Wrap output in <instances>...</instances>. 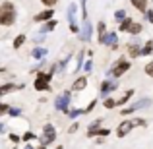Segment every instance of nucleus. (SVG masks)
I'll return each mask as SVG.
<instances>
[{"label": "nucleus", "instance_id": "f257e3e1", "mask_svg": "<svg viewBox=\"0 0 153 149\" xmlns=\"http://www.w3.org/2000/svg\"><path fill=\"white\" fill-rule=\"evenodd\" d=\"M16 19V10L14 6H12L10 2L2 4V8H0V23L2 25H12Z\"/></svg>", "mask_w": 153, "mask_h": 149}, {"label": "nucleus", "instance_id": "f03ea898", "mask_svg": "<svg viewBox=\"0 0 153 149\" xmlns=\"http://www.w3.org/2000/svg\"><path fill=\"white\" fill-rule=\"evenodd\" d=\"M49 82H51V74H39L37 79H35V89L37 91L49 89Z\"/></svg>", "mask_w": 153, "mask_h": 149}, {"label": "nucleus", "instance_id": "7ed1b4c3", "mask_svg": "<svg viewBox=\"0 0 153 149\" xmlns=\"http://www.w3.org/2000/svg\"><path fill=\"white\" fill-rule=\"evenodd\" d=\"M130 70V62H126V60H120L118 64H116V68H112L108 74L112 76V78H118V76H122L124 72H128Z\"/></svg>", "mask_w": 153, "mask_h": 149}, {"label": "nucleus", "instance_id": "20e7f679", "mask_svg": "<svg viewBox=\"0 0 153 149\" xmlns=\"http://www.w3.org/2000/svg\"><path fill=\"white\" fill-rule=\"evenodd\" d=\"M54 138H56L54 128H52L51 124H47V126H45V130H43V143H45V145H49V143L54 142Z\"/></svg>", "mask_w": 153, "mask_h": 149}, {"label": "nucleus", "instance_id": "39448f33", "mask_svg": "<svg viewBox=\"0 0 153 149\" xmlns=\"http://www.w3.org/2000/svg\"><path fill=\"white\" fill-rule=\"evenodd\" d=\"M68 103H70V95L68 93H64V95H60V97H56V108L58 110H62V112H66V108H68Z\"/></svg>", "mask_w": 153, "mask_h": 149}, {"label": "nucleus", "instance_id": "423d86ee", "mask_svg": "<svg viewBox=\"0 0 153 149\" xmlns=\"http://www.w3.org/2000/svg\"><path fill=\"white\" fill-rule=\"evenodd\" d=\"M103 43H105V45H108L111 49H116V45H118V37H116L114 33H107V35H105V39H103Z\"/></svg>", "mask_w": 153, "mask_h": 149}, {"label": "nucleus", "instance_id": "0eeeda50", "mask_svg": "<svg viewBox=\"0 0 153 149\" xmlns=\"http://www.w3.org/2000/svg\"><path fill=\"white\" fill-rule=\"evenodd\" d=\"M132 126H134V122H122V124H120V126H118V132H116V134H118V138H124V136L132 130Z\"/></svg>", "mask_w": 153, "mask_h": 149}, {"label": "nucleus", "instance_id": "6e6552de", "mask_svg": "<svg viewBox=\"0 0 153 149\" xmlns=\"http://www.w3.org/2000/svg\"><path fill=\"white\" fill-rule=\"evenodd\" d=\"M83 41H89L91 39V23L89 19H83V35H82Z\"/></svg>", "mask_w": 153, "mask_h": 149}, {"label": "nucleus", "instance_id": "1a4fd4ad", "mask_svg": "<svg viewBox=\"0 0 153 149\" xmlns=\"http://www.w3.org/2000/svg\"><path fill=\"white\" fill-rule=\"evenodd\" d=\"M112 89H116V82H103V85H101V93L103 95H107L108 91H112Z\"/></svg>", "mask_w": 153, "mask_h": 149}, {"label": "nucleus", "instance_id": "9d476101", "mask_svg": "<svg viewBox=\"0 0 153 149\" xmlns=\"http://www.w3.org/2000/svg\"><path fill=\"white\" fill-rule=\"evenodd\" d=\"M51 18H52V10H45V12H41V14L35 16L37 21H47V19H51Z\"/></svg>", "mask_w": 153, "mask_h": 149}, {"label": "nucleus", "instance_id": "9b49d317", "mask_svg": "<svg viewBox=\"0 0 153 149\" xmlns=\"http://www.w3.org/2000/svg\"><path fill=\"white\" fill-rule=\"evenodd\" d=\"M85 85H87V79L85 78H78V82L74 83V91H82Z\"/></svg>", "mask_w": 153, "mask_h": 149}, {"label": "nucleus", "instance_id": "f8f14e48", "mask_svg": "<svg viewBox=\"0 0 153 149\" xmlns=\"http://www.w3.org/2000/svg\"><path fill=\"white\" fill-rule=\"evenodd\" d=\"M132 4H134V8H138V10H142V12H147L146 10V0H132Z\"/></svg>", "mask_w": 153, "mask_h": 149}, {"label": "nucleus", "instance_id": "ddd939ff", "mask_svg": "<svg viewBox=\"0 0 153 149\" xmlns=\"http://www.w3.org/2000/svg\"><path fill=\"white\" fill-rule=\"evenodd\" d=\"M31 54H33V58H43V56H47V49H35Z\"/></svg>", "mask_w": 153, "mask_h": 149}, {"label": "nucleus", "instance_id": "4468645a", "mask_svg": "<svg viewBox=\"0 0 153 149\" xmlns=\"http://www.w3.org/2000/svg\"><path fill=\"white\" fill-rule=\"evenodd\" d=\"M132 23H134L132 19H124V21H120V31H128Z\"/></svg>", "mask_w": 153, "mask_h": 149}, {"label": "nucleus", "instance_id": "2eb2a0df", "mask_svg": "<svg viewBox=\"0 0 153 149\" xmlns=\"http://www.w3.org/2000/svg\"><path fill=\"white\" fill-rule=\"evenodd\" d=\"M23 43H25V35H19V37L14 41V47H16V49H19V47H22Z\"/></svg>", "mask_w": 153, "mask_h": 149}, {"label": "nucleus", "instance_id": "dca6fc26", "mask_svg": "<svg viewBox=\"0 0 153 149\" xmlns=\"http://www.w3.org/2000/svg\"><path fill=\"white\" fill-rule=\"evenodd\" d=\"M128 31H130V33H140V31H142V25H140V23H132V25H130V29H128Z\"/></svg>", "mask_w": 153, "mask_h": 149}, {"label": "nucleus", "instance_id": "f3484780", "mask_svg": "<svg viewBox=\"0 0 153 149\" xmlns=\"http://www.w3.org/2000/svg\"><path fill=\"white\" fill-rule=\"evenodd\" d=\"M151 52H153V43L149 41V43H147V45H146V47H143V50H142V54H151Z\"/></svg>", "mask_w": 153, "mask_h": 149}, {"label": "nucleus", "instance_id": "a211bd4d", "mask_svg": "<svg viewBox=\"0 0 153 149\" xmlns=\"http://www.w3.org/2000/svg\"><path fill=\"white\" fill-rule=\"evenodd\" d=\"M128 52H130V56H140V49H138L136 45H132V47H130V50H128Z\"/></svg>", "mask_w": 153, "mask_h": 149}, {"label": "nucleus", "instance_id": "6ab92c4d", "mask_svg": "<svg viewBox=\"0 0 153 149\" xmlns=\"http://www.w3.org/2000/svg\"><path fill=\"white\" fill-rule=\"evenodd\" d=\"M54 25H56V23H54V21H49V23H47V25H43V33H47V31H51V29H54Z\"/></svg>", "mask_w": 153, "mask_h": 149}, {"label": "nucleus", "instance_id": "aec40b11", "mask_svg": "<svg viewBox=\"0 0 153 149\" xmlns=\"http://www.w3.org/2000/svg\"><path fill=\"white\" fill-rule=\"evenodd\" d=\"M12 89H16V85H2V89H0V95L8 93V91H12Z\"/></svg>", "mask_w": 153, "mask_h": 149}, {"label": "nucleus", "instance_id": "412c9836", "mask_svg": "<svg viewBox=\"0 0 153 149\" xmlns=\"http://www.w3.org/2000/svg\"><path fill=\"white\" fill-rule=\"evenodd\" d=\"M114 16H116V19H120V21H122V19H126V12H124V10H118Z\"/></svg>", "mask_w": 153, "mask_h": 149}, {"label": "nucleus", "instance_id": "4be33fe9", "mask_svg": "<svg viewBox=\"0 0 153 149\" xmlns=\"http://www.w3.org/2000/svg\"><path fill=\"white\" fill-rule=\"evenodd\" d=\"M132 93H134V91H126V95H124V97H122V99H120V101H118V103H126V101H128V99H130V97H132Z\"/></svg>", "mask_w": 153, "mask_h": 149}, {"label": "nucleus", "instance_id": "5701e85b", "mask_svg": "<svg viewBox=\"0 0 153 149\" xmlns=\"http://www.w3.org/2000/svg\"><path fill=\"white\" fill-rule=\"evenodd\" d=\"M114 105H116V101H112V99H105V107H107V108L114 107Z\"/></svg>", "mask_w": 153, "mask_h": 149}, {"label": "nucleus", "instance_id": "b1692460", "mask_svg": "<svg viewBox=\"0 0 153 149\" xmlns=\"http://www.w3.org/2000/svg\"><path fill=\"white\" fill-rule=\"evenodd\" d=\"M134 122V126H146V120H142V118H138V120H132Z\"/></svg>", "mask_w": 153, "mask_h": 149}, {"label": "nucleus", "instance_id": "393cba45", "mask_svg": "<svg viewBox=\"0 0 153 149\" xmlns=\"http://www.w3.org/2000/svg\"><path fill=\"white\" fill-rule=\"evenodd\" d=\"M33 138H35L33 132H25V136H23V139H25V142H27V139H33Z\"/></svg>", "mask_w": 153, "mask_h": 149}, {"label": "nucleus", "instance_id": "a878e982", "mask_svg": "<svg viewBox=\"0 0 153 149\" xmlns=\"http://www.w3.org/2000/svg\"><path fill=\"white\" fill-rule=\"evenodd\" d=\"M146 72H147L149 76H153V62H149V64L146 66Z\"/></svg>", "mask_w": 153, "mask_h": 149}, {"label": "nucleus", "instance_id": "bb28decb", "mask_svg": "<svg viewBox=\"0 0 153 149\" xmlns=\"http://www.w3.org/2000/svg\"><path fill=\"white\" fill-rule=\"evenodd\" d=\"M41 2L45 4V6H49V8H51L52 4H56V0H41Z\"/></svg>", "mask_w": 153, "mask_h": 149}, {"label": "nucleus", "instance_id": "cd10ccee", "mask_svg": "<svg viewBox=\"0 0 153 149\" xmlns=\"http://www.w3.org/2000/svg\"><path fill=\"white\" fill-rule=\"evenodd\" d=\"M8 114H12V116H18L19 114V108H10V112Z\"/></svg>", "mask_w": 153, "mask_h": 149}, {"label": "nucleus", "instance_id": "c85d7f7f", "mask_svg": "<svg viewBox=\"0 0 153 149\" xmlns=\"http://www.w3.org/2000/svg\"><path fill=\"white\" fill-rule=\"evenodd\" d=\"M85 2H87V0H82V8H83V18H87V8H85Z\"/></svg>", "mask_w": 153, "mask_h": 149}, {"label": "nucleus", "instance_id": "c756f323", "mask_svg": "<svg viewBox=\"0 0 153 149\" xmlns=\"http://www.w3.org/2000/svg\"><path fill=\"white\" fill-rule=\"evenodd\" d=\"M146 14H147V19H149V21L153 23V12H151V10H147V12H146Z\"/></svg>", "mask_w": 153, "mask_h": 149}, {"label": "nucleus", "instance_id": "7c9ffc66", "mask_svg": "<svg viewBox=\"0 0 153 149\" xmlns=\"http://www.w3.org/2000/svg\"><path fill=\"white\" fill-rule=\"evenodd\" d=\"M8 110V105H0V112H6Z\"/></svg>", "mask_w": 153, "mask_h": 149}, {"label": "nucleus", "instance_id": "2f4dec72", "mask_svg": "<svg viewBox=\"0 0 153 149\" xmlns=\"http://www.w3.org/2000/svg\"><path fill=\"white\" fill-rule=\"evenodd\" d=\"M10 138H12V142H16V143H18V142H19V138H18V136H16V134H12V136H10Z\"/></svg>", "mask_w": 153, "mask_h": 149}, {"label": "nucleus", "instance_id": "473e14b6", "mask_svg": "<svg viewBox=\"0 0 153 149\" xmlns=\"http://www.w3.org/2000/svg\"><path fill=\"white\" fill-rule=\"evenodd\" d=\"M39 149H47V145H45V143H43V147H39Z\"/></svg>", "mask_w": 153, "mask_h": 149}, {"label": "nucleus", "instance_id": "72a5a7b5", "mask_svg": "<svg viewBox=\"0 0 153 149\" xmlns=\"http://www.w3.org/2000/svg\"><path fill=\"white\" fill-rule=\"evenodd\" d=\"M25 149H33V147H31V145H27V147H25Z\"/></svg>", "mask_w": 153, "mask_h": 149}]
</instances>
